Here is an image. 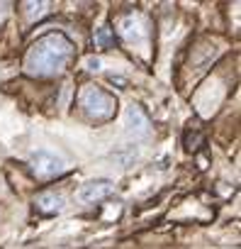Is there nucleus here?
<instances>
[{"label":"nucleus","instance_id":"1","mask_svg":"<svg viewBox=\"0 0 241 249\" xmlns=\"http://www.w3.org/2000/svg\"><path fill=\"white\" fill-rule=\"evenodd\" d=\"M71 59V42L64 35H49L37 42L32 49L27 66L32 73H56Z\"/></svg>","mask_w":241,"mask_h":249},{"label":"nucleus","instance_id":"2","mask_svg":"<svg viewBox=\"0 0 241 249\" xmlns=\"http://www.w3.org/2000/svg\"><path fill=\"white\" fill-rule=\"evenodd\" d=\"M80 105H83L85 112H88L90 117H95V120H107V117H112V112H114V98L107 95V93L100 90V88H88V90H83Z\"/></svg>","mask_w":241,"mask_h":249},{"label":"nucleus","instance_id":"3","mask_svg":"<svg viewBox=\"0 0 241 249\" xmlns=\"http://www.w3.org/2000/svg\"><path fill=\"white\" fill-rule=\"evenodd\" d=\"M32 166L39 176H54L64 169V161L54 154V152H47V149H39L32 154Z\"/></svg>","mask_w":241,"mask_h":249},{"label":"nucleus","instance_id":"4","mask_svg":"<svg viewBox=\"0 0 241 249\" xmlns=\"http://www.w3.org/2000/svg\"><path fill=\"white\" fill-rule=\"evenodd\" d=\"M110 191H112L110 181H90V183H85V186L78 191V198H80L83 203H95V200L110 196Z\"/></svg>","mask_w":241,"mask_h":249},{"label":"nucleus","instance_id":"5","mask_svg":"<svg viewBox=\"0 0 241 249\" xmlns=\"http://www.w3.org/2000/svg\"><path fill=\"white\" fill-rule=\"evenodd\" d=\"M37 205H39L42 213L51 215V213H59V210L64 208V198L56 196V193H42V196L37 198Z\"/></svg>","mask_w":241,"mask_h":249},{"label":"nucleus","instance_id":"6","mask_svg":"<svg viewBox=\"0 0 241 249\" xmlns=\"http://www.w3.org/2000/svg\"><path fill=\"white\" fill-rule=\"evenodd\" d=\"M95 42H97V44H110V30H107V27H102V30L97 32Z\"/></svg>","mask_w":241,"mask_h":249}]
</instances>
